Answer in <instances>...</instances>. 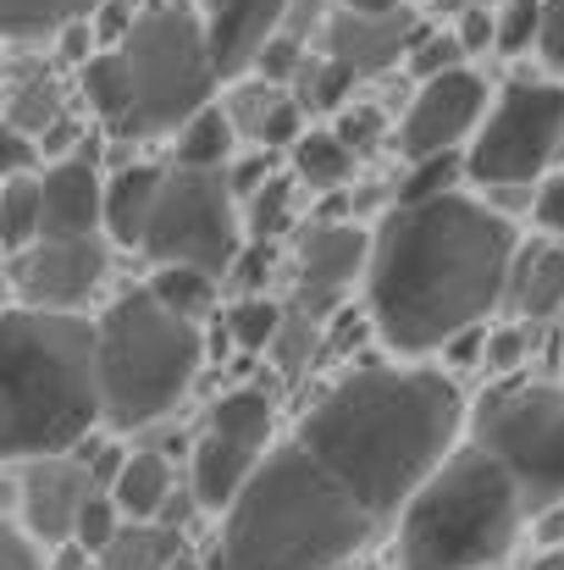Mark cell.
I'll use <instances>...</instances> for the list:
<instances>
[{
    "label": "cell",
    "instance_id": "cell-1",
    "mask_svg": "<svg viewBox=\"0 0 564 570\" xmlns=\"http://www.w3.org/2000/svg\"><path fill=\"white\" fill-rule=\"evenodd\" d=\"M465 426L426 366H355L283 438L221 515L205 570H344L409 510Z\"/></svg>",
    "mask_w": 564,
    "mask_h": 570
},
{
    "label": "cell",
    "instance_id": "cell-2",
    "mask_svg": "<svg viewBox=\"0 0 564 570\" xmlns=\"http://www.w3.org/2000/svg\"><path fill=\"white\" fill-rule=\"evenodd\" d=\"M521 238L487 199L443 194L426 205H393L372 227L366 311L393 355H437L454 338L487 327V311L509 299Z\"/></svg>",
    "mask_w": 564,
    "mask_h": 570
},
{
    "label": "cell",
    "instance_id": "cell-3",
    "mask_svg": "<svg viewBox=\"0 0 564 570\" xmlns=\"http://www.w3.org/2000/svg\"><path fill=\"white\" fill-rule=\"evenodd\" d=\"M106 421L100 322L11 305L0 316V443L6 460L39 465Z\"/></svg>",
    "mask_w": 564,
    "mask_h": 570
},
{
    "label": "cell",
    "instance_id": "cell-4",
    "mask_svg": "<svg viewBox=\"0 0 564 570\" xmlns=\"http://www.w3.org/2000/svg\"><path fill=\"white\" fill-rule=\"evenodd\" d=\"M521 521L526 504L509 471L487 449L465 443L409 499L393 532V560L398 570H498L521 538Z\"/></svg>",
    "mask_w": 564,
    "mask_h": 570
},
{
    "label": "cell",
    "instance_id": "cell-5",
    "mask_svg": "<svg viewBox=\"0 0 564 570\" xmlns=\"http://www.w3.org/2000/svg\"><path fill=\"white\" fill-rule=\"evenodd\" d=\"M205 361L199 327L167 311L150 288H128L100 316V382H106V421L117 432L150 426L178 410Z\"/></svg>",
    "mask_w": 564,
    "mask_h": 570
},
{
    "label": "cell",
    "instance_id": "cell-6",
    "mask_svg": "<svg viewBox=\"0 0 564 570\" xmlns=\"http://www.w3.org/2000/svg\"><path fill=\"white\" fill-rule=\"evenodd\" d=\"M133 78V111L117 139H178L188 122L216 106V56L194 0H150L139 6L133 33L117 45Z\"/></svg>",
    "mask_w": 564,
    "mask_h": 570
},
{
    "label": "cell",
    "instance_id": "cell-7",
    "mask_svg": "<svg viewBox=\"0 0 564 570\" xmlns=\"http://www.w3.org/2000/svg\"><path fill=\"white\" fill-rule=\"evenodd\" d=\"M471 443L509 471L532 521L564 504V382L487 387L471 410Z\"/></svg>",
    "mask_w": 564,
    "mask_h": 570
},
{
    "label": "cell",
    "instance_id": "cell-8",
    "mask_svg": "<svg viewBox=\"0 0 564 570\" xmlns=\"http://www.w3.org/2000/svg\"><path fill=\"white\" fill-rule=\"evenodd\" d=\"M564 156V83L554 78H509L465 150V173L476 189H532L554 178Z\"/></svg>",
    "mask_w": 564,
    "mask_h": 570
},
{
    "label": "cell",
    "instance_id": "cell-9",
    "mask_svg": "<svg viewBox=\"0 0 564 570\" xmlns=\"http://www.w3.org/2000/svg\"><path fill=\"white\" fill-rule=\"evenodd\" d=\"M244 216H238V194L227 173H184L167 167V189L156 205L145 255L156 266H188L205 277H232V266L244 261Z\"/></svg>",
    "mask_w": 564,
    "mask_h": 570
},
{
    "label": "cell",
    "instance_id": "cell-10",
    "mask_svg": "<svg viewBox=\"0 0 564 570\" xmlns=\"http://www.w3.org/2000/svg\"><path fill=\"white\" fill-rule=\"evenodd\" d=\"M487 111H493L487 106V78L471 72V67H454V72H443V78L415 89V100H409V111L398 122L393 150L409 167L432 161V156H459V145L482 134Z\"/></svg>",
    "mask_w": 564,
    "mask_h": 570
},
{
    "label": "cell",
    "instance_id": "cell-11",
    "mask_svg": "<svg viewBox=\"0 0 564 570\" xmlns=\"http://www.w3.org/2000/svg\"><path fill=\"white\" fill-rule=\"evenodd\" d=\"M106 272H111L106 238H61V244H33L28 255L11 261V288H17V305L28 311L78 316V305L95 299Z\"/></svg>",
    "mask_w": 564,
    "mask_h": 570
},
{
    "label": "cell",
    "instance_id": "cell-12",
    "mask_svg": "<svg viewBox=\"0 0 564 570\" xmlns=\"http://www.w3.org/2000/svg\"><path fill=\"white\" fill-rule=\"evenodd\" d=\"M372 272V227L360 222H310V233L299 238V294L294 311L327 322L344 294L355 288V277Z\"/></svg>",
    "mask_w": 564,
    "mask_h": 570
},
{
    "label": "cell",
    "instance_id": "cell-13",
    "mask_svg": "<svg viewBox=\"0 0 564 570\" xmlns=\"http://www.w3.org/2000/svg\"><path fill=\"white\" fill-rule=\"evenodd\" d=\"M17 527L33 538V549H67L72 532H78V515L83 504L100 493L95 476L83 465H67V460H39L22 471V488H17Z\"/></svg>",
    "mask_w": 564,
    "mask_h": 570
},
{
    "label": "cell",
    "instance_id": "cell-14",
    "mask_svg": "<svg viewBox=\"0 0 564 570\" xmlns=\"http://www.w3.org/2000/svg\"><path fill=\"white\" fill-rule=\"evenodd\" d=\"M288 6L294 0H199L210 56L227 83H244V72L260 61V50L277 33H288Z\"/></svg>",
    "mask_w": 564,
    "mask_h": 570
},
{
    "label": "cell",
    "instance_id": "cell-15",
    "mask_svg": "<svg viewBox=\"0 0 564 570\" xmlns=\"http://www.w3.org/2000/svg\"><path fill=\"white\" fill-rule=\"evenodd\" d=\"M420 39H426V28L415 22V11H393V17L333 11V17H327V56H333L355 83L372 78V72H387L398 56L409 61Z\"/></svg>",
    "mask_w": 564,
    "mask_h": 570
},
{
    "label": "cell",
    "instance_id": "cell-16",
    "mask_svg": "<svg viewBox=\"0 0 564 570\" xmlns=\"http://www.w3.org/2000/svg\"><path fill=\"white\" fill-rule=\"evenodd\" d=\"M39 194H44V227H39V244L100 238V227H106V178H100L95 156L50 161V167L39 173Z\"/></svg>",
    "mask_w": 564,
    "mask_h": 570
},
{
    "label": "cell",
    "instance_id": "cell-17",
    "mask_svg": "<svg viewBox=\"0 0 564 570\" xmlns=\"http://www.w3.org/2000/svg\"><path fill=\"white\" fill-rule=\"evenodd\" d=\"M260 460H266V454L249 449V443H238V438L199 432V443H194V454H188V493H194V504L227 515V510L244 499V488L255 482Z\"/></svg>",
    "mask_w": 564,
    "mask_h": 570
},
{
    "label": "cell",
    "instance_id": "cell-18",
    "mask_svg": "<svg viewBox=\"0 0 564 570\" xmlns=\"http://www.w3.org/2000/svg\"><path fill=\"white\" fill-rule=\"evenodd\" d=\"M161 189H167V167H150V161H133V167L106 178V233H111V244L145 249Z\"/></svg>",
    "mask_w": 564,
    "mask_h": 570
},
{
    "label": "cell",
    "instance_id": "cell-19",
    "mask_svg": "<svg viewBox=\"0 0 564 570\" xmlns=\"http://www.w3.org/2000/svg\"><path fill=\"white\" fill-rule=\"evenodd\" d=\"M509 311L521 322H554L564 311V244H532L515 261Z\"/></svg>",
    "mask_w": 564,
    "mask_h": 570
},
{
    "label": "cell",
    "instance_id": "cell-20",
    "mask_svg": "<svg viewBox=\"0 0 564 570\" xmlns=\"http://www.w3.org/2000/svg\"><path fill=\"white\" fill-rule=\"evenodd\" d=\"M111 499H117L122 521H161V510L172 499V465L150 449H133L122 476L111 482Z\"/></svg>",
    "mask_w": 564,
    "mask_h": 570
},
{
    "label": "cell",
    "instance_id": "cell-21",
    "mask_svg": "<svg viewBox=\"0 0 564 570\" xmlns=\"http://www.w3.org/2000/svg\"><path fill=\"white\" fill-rule=\"evenodd\" d=\"M78 89H83V100H89V111L117 134L122 122H128V111H133V78H128V56L111 45V50H95L83 67H78Z\"/></svg>",
    "mask_w": 564,
    "mask_h": 570
},
{
    "label": "cell",
    "instance_id": "cell-22",
    "mask_svg": "<svg viewBox=\"0 0 564 570\" xmlns=\"http://www.w3.org/2000/svg\"><path fill=\"white\" fill-rule=\"evenodd\" d=\"M106 0H0V28L11 45L61 39L72 22H89Z\"/></svg>",
    "mask_w": 564,
    "mask_h": 570
},
{
    "label": "cell",
    "instance_id": "cell-23",
    "mask_svg": "<svg viewBox=\"0 0 564 570\" xmlns=\"http://www.w3.org/2000/svg\"><path fill=\"white\" fill-rule=\"evenodd\" d=\"M232 145H238V122L227 117V106H205L172 145V167L184 173H227L232 167Z\"/></svg>",
    "mask_w": 564,
    "mask_h": 570
},
{
    "label": "cell",
    "instance_id": "cell-24",
    "mask_svg": "<svg viewBox=\"0 0 564 570\" xmlns=\"http://www.w3.org/2000/svg\"><path fill=\"white\" fill-rule=\"evenodd\" d=\"M271 426H277V404H271V393H260V387H232V393H221V399L210 404V415H205V432L238 438V443H249V449H260V454H271V449H266V443H271Z\"/></svg>",
    "mask_w": 564,
    "mask_h": 570
},
{
    "label": "cell",
    "instance_id": "cell-25",
    "mask_svg": "<svg viewBox=\"0 0 564 570\" xmlns=\"http://www.w3.org/2000/svg\"><path fill=\"white\" fill-rule=\"evenodd\" d=\"M178 554H184V532L161 521H128L117 543L100 554V570H172Z\"/></svg>",
    "mask_w": 564,
    "mask_h": 570
},
{
    "label": "cell",
    "instance_id": "cell-26",
    "mask_svg": "<svg viewBox=\"0 0 564 570\" xmlns=\"http://www.w3.org/2000/svg\"><path fill=\"white\" fill-rule=\"evenodd\" d=\"M349 173H355V150H349L333 128H310V134L294 145V178H299V184L333 194L349 184Z\"/></svg>",
    "mask_w": 564,
    "mask_h": 570
},
{
    "label": "cell",
    "instance_id": "cell-27",
    "mask_svg": "<svg viewBox=\"0 0 564 570\" xmlns=\"http://www.w3.org/2000/svg\"><path fill=\"white\" fill-rule=\"evenodd\" d=\"M61 122V83L56 78H28L11 89V106H6V128L11 134H28V139H44L50 128Z\"/></svg>",
    "mask_w": 564,
    "mask_h": 570
},
{
    "label": "cell",
    "instance_id": "cell-28",
    "mask_svg": "<svg viewBox=\"0 0 564 570\" xmlns=\"http://www.w3.org/2000/svg\"><path fill=\"white\" fill-rule=\"evenodd\" d=\"M39 227H44V194L33 173H17L6 178V255H28L39 244Z\"/></svg>",
    "mask_w": 564,
    "mask_h": 570
},
{
    "label": "cell",
    "instance_id": "cell-29",
    "mask_svg": "<svg viewBox=\"0 0 564 570\" xmlns=\"http://www.w3.org/2000/svg\"><path fill=\"white\" fill-rule=\"evenodd\" d=\"M283 322H288V311H283L277 299H238V305L227 311V338L255 355V350H271V344H277Z\"/></svg>",
    "mask_w": 564,
    "mask_h": 570
},
{
    "label": "cell",
    "instance_id": "cell-30",
    "mask_svg": "<svg viewBox=\"0 0 564 570\" xmlns=\"http://www.w3.org/2000/svg\"><path fill=\"white\" fill-rule=\"evenodd\" d=\"M167 311H178V316H199L205 305H210V294H216V277H205V272H188V266H156V277L145 283Z\"/></svg>",
    "mask_w": 564,
    "mask_h": 570
},
{
    "label": "cell",
    "instance_id": "cell-31",
    "mask_svg": "<svg viewBox=\"0 0 564 570\" xmlns=\"http://www.w3.org/2000/svg\"><path fill=\"white\" fill-rule=\"evenodd\" d=\"M471 178L465 173V156H432V161H415L404 173V184L393 194V205H426V199H443V194H459L454 184Z\"/></svg>",
    "mask_w": 564,
    "mask_h": 570
},
{
    "label": "cell",
    "instance_id": "cell-32",
    "mask_svg": "<svg viewBox=\"0 0 564 570\" xmlns=\"http://www.w3.org/2000/svg\"><path fill=\"white\" fill-rule=\"evenodd\" d=\"M128 521H122V510H117V499L111 493H95L89 504H83V515H78V532H72V543L100 566V554L117 543V532H122Z\"/></svg>",
    "mask_w": 564,
    "mask_h": 570
},
{
    "label": "cell",
    "instance_id": "cell-33",
    "mask_svg": "<svg viewBox=\"0 0 564 570\" xmlns=\"http://www.w3.org/2000/svg\"><path fill=\"white\" fill-rule=\"evenodd\" d=\"M543 17H548V0H498V50L504 56H521L543 39Z\"/></svg>",
    "mask_w": 564,
    "mask_h": 570
},
{
    "label": "cell",
    "instance_id": "cell-34",
    "mask_svg": "<svg viewBox=\"0 0 564 570\" xmlns=\"http://www.w3.org/2000/svg\"><path fill=\"white\" fill-rule=\"evenodd\" d=\"M288 222H294V184H288V178H271L266 189L249 199L244 227H249V238H255V244H266V238H277Z\"/></svg>",
    "mask_w": 564,
    "mask_h": 570
},
{
    "label": "cell",
    "instance_id": "cell-35",
    "mask_svg": "<svg viewBox=\"0 0 564 570\" xmlns=\"http://www.w3.org/2000/svg\"><path fill=\"white\" fill-rule=\"evenodd\" d=\"M305 67H310L305 45H299L294 33H277V39L260 50V61H255V78H260V83H271V89H288L294 78H305Z\"/></svg>",
    "mask_w": 564,
    "mask_h": 570
},
{
    "label": "cell",
    "instance_id": "cell-36",
    "mask_svg": "<svg viewBox=\"0 0 564 570\" xmlns=\"http://www.w3.org/2000/svg\"><path fill=\"white\" fill-rule=\"evenodd\" d=\"M454 67H465L459 33H426V39L415 45V56H409V72H415L420 83H432V78H443V72H454Z\"/></svg>",
    "mask_w": 564,
    "mask_h": 570
},
{
    "label": "cell",
    "instance_id": "cell-37",
    "mask_svg": "<svg viewBox=\"0 0 564 570\" xmlns=\"http://www.w3.org/2000/svg\"><path fill=\"white\" fill-rule=\"evenodd\" d=\"M316 327H321L316 316L288 311V322H283V333H277V344H271V350L283 355V366H288V372H299V366H305V355L316 350Z\"/></svg>",
    "mask_w": 564,
    "mask_h": 570
},
{
    "label": "cell",
    "instance_id": "cell-38",
    "mask_svg": "<svg viewBox=\"0 0 564 570\" xmlns=\"http://www.w3.org/2000/svg\"><path fill=\"white\" fill-rule=\"evenodd\" d=\"M526 350H532V333L521 327V322H509V327H498V333H487V372H515L521 361H526Z\"/></svg>",
    "mask_w": 564,
    "mask_h": 570
},
{
    "label": "cell",
    "instance_id": "cell-39",
    "mask_svg": "<svg viewBox=\"0 0 564 570\" xmlns=\"http://www.w3.org/2000/svg\"><path fill=\"white\" fill-rule=\"evenodd\" d=\"M355 156H366V150H376L382 145V111H372V106H355V111H344L338 117V128H333Z\"/></svg>",
    "mask_w": 564,
    "mask_h": 570
},
{
    "label": "cell",
    "instance_id": "cell-40",
    "mask_svg": "<svg viewBox=\"0 0 564 570\" xmlns=\"http://www.w3.org/2000/svg\"><path fill=\"white\" fill-rule=\"evenodd\" d=\"M454 33H459V45H465V56H482L487 45L498 50V6H476V11H465Z\"/></svg>",
    "mask_w": 564,
    "mask_h": 570
},
{
    "label": "cell",
    "instance_id": "cell-41",
    "mask_svg": "<svg viewBox=\"0 0 564 570\" xmlns=\"http://www.w3.org/2000/svg\"><path fill=\"white\" fill-rule=\"evenodd\" d=\"M0 570H50L44 566V554L33 549V538H28L17 521H11L6 538H0Z\"/></svg>",
    "mask_w": 564,
    "mask_h": 570
},
{
    "label": "cell",
    "instance_id": "cell-42",
    "mask_svg": "<svg viewBox=\"0 0 564 570\" xmlns=\"http://www.w3.org/2000/svg\"><path fill=\"white\" fill-rule=\"evenodd\" d=\"M266 272H271V255H266V244L244 249V261L232 266V283H238V294H244V299H266V294H260V288H266Z\"/></svg>",
    "mask_w": 564,
    "mask_h": 570
},
{
    "label": "cell",
    "instance_id": "cell-43",
    "mask_svg": "<svg viewBox=\"0 0 564 570\" xmlns=\"http://www.w3.org/2000/svg\"><path fill=\"white\" fill-rule=\"evenodd\" d=\"M532 216H537V227H543V233H564V173H554V178L537 189Z\"/></svg>",
    "mask_w": 564,
    "mask_h": 570
},
{
    "label": "cell",
    "instance_id": "cell-44",
    "mask_svg": "<svg viewBox=\"0 0 564 570\" xmlns=\"http://www.w3.org/2000/svg\"><path fill=\"white\" fill-rule=\"evenodd\" d=\"M537 56L564 72V0H548V17H543V39H537Z\"/></svg>",
    "mask_w": 564,
    "mask_h": 570
},
{
    "label": "cell",
    "instance_id": "cell-45",
    "mask_svg": "<svg viewBox=\"0 0 564 570\" xmlns=\"http://www.w3.org/2000/svg\"><path fill=\"white\" fill-rule=\"evenodd\" d=\"M33 161H44L39 139H28V134H11V128H6V178H17V173H33Z\"/></svg>",
    "mask_w": 564,
    "mask_h": 570
},
{
    "label": "cell",
    "instance_id": "cell-46",
    "mask_svg": "<svg viewBox=\"0 0 564 570\" xmlns=\"http://www.w3.org/2000/svg\"><path fill=\"white\" fill-rule=\"evenodd\" d=\"M537 543H543V554H548V549H564V504L548 510V515H537Z\"/></svg>",
    "mask_w": 564,
    "mask_h": 570
},
{
    "label": "cell",
    "instance_id": "cell-47",
    "mask_svg": "<svg viewBox=\"0 0 564 570\" xmlns=\"http://www.w3.org/2000/svg\"><path fill=\"white\" fill-rule=\"evenodd\" d=\"M321 11H327V0H294V6H288V33L299 39V33H305Z\"/></svg>",
    "mask_w": 564,
    "mask_h": 570
},
{
    "label": "cell",
    "instance_id": "cell-48",
    "mask_svg": "<svg viewBox=\"0 0 564 570\" xmlns=\"http://www.w3.org/2000/svg\"><path fill=\"white\" fill-rule=\"evenodd\" d=\"M344 11H360V17H393V11H404V0H344Z\"/></svg>",
    "mask_w": 564,
    "mask_h": 570
},
{
    "label": "cell",
    "instance_id": "cell-49",
    "mask_svg": "<svg viewBox=\"0 0 564 570\" xmlns=\"http://www.w3.org/2000/svg\"><path fill=\"white\" fill-rule=\"evenodd\" d=\"M532 570H564V549H548V554H543Z\"/></svg>",
    "mask_w": 564,
    "mask_h": 570
}]
</instances>
